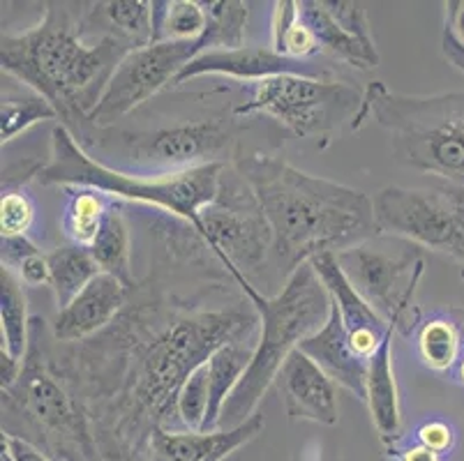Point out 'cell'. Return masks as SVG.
<instances>
[{"instance_id":"36","label":"cell","mask_w":464,"mask_h":461,"mask_svg":"<svg viewBox=\"0 0 464 461\" xmlns=\"http://www.w3.org/2000/svg\"><path fill=\"white\" fill-rule=\"evenodd\" d=\"M458 441V434H455V427L450 422L441 420V418H432V420H425L423 425L416 429V443L428 450L437 452V455H449L455 447Z\"/></svg>"},{"instance_id":"38","label":"cell","mask_w":464,"mask_h":461,"mask_svg":"<svg viewBox=\"0 0 464 461\" xmlns=\"http://www.w3.org/2000/svg\"><path fill=\"white\" fill-rule=\"evenodd\" d=\"M3 443H5L7 450H10L12 461H53L44 450L33 446L31 441H26V438L12 437V434H3Z\"/></svg>"},{"instance_id":"30","label":"cell","mask_w":464,"mask_h":461,"mask_svg":"<svg viewBox=\"0 0 464 461\" xmlns=\"http://www.w3.org/2000/svg\"><path fill=\"white\" fill-rule=\"evenodd\" d=\"M58 118L56 107L35 91H5L0 104V139L3 146L14 141L19 134L28 132L33 125Z\"/></svg>"},{"instance_id":"35","label":"cell","mask_w":464,"mask_h":461,"mask_svg":"<svg viewBox=\"0 0 464 461\" xmlns=\"http://www.w3.org/2000/svg\"><path fill=\"white\" fill-rule=\"evenodd\" d=\"M333 19L344 28L347 33L356 35L358 40L374 42L372 28H370L368 10L362 3H352V0H324Z\"/></svg>"},{"instance_id":"19","label":"cell","mask_w":464,"mask_h":461,"mask_svg":"<svg viewBox=\"0 0 464 461\" xmlns=\"http://www.w3.org/2000/svg\"><path fill=\"white\" fill-rule=\"evenodd\" d=\"M393 335L395 330L372 355L368 370V390H365V404L372 416L374 429L391 452L402 441V408H400V390L393 367Z\"/></svg>"},{"instance_id":"2","label":"cell","mask_w":464,"mask_h":461,"mask_svg":"<svg viewBox=\"0 0 464 461\" xmlns=\"http://www.w3.org/2000/svg\"><path fill=\"white\" fill-rule=\"evenodd\" d=\"M255 323V316L243 310L194 312L171 319L149 341L134 344L128 390L116 404V416L95 429L143 452L153 429H180L176 399L185 380L218 349L246 341Z\"/></svg>"},{"instance_id":"13","label":"cell","mask_w":464,"mask_h":461,"mask_svg":"<svg viewBox=\"0 0 464 461\" xmlns=\"http://www.w3.org/2000/svg\"><path fill=\"white\" fill-rule=\"evenodd\" d=\"M234 143V120L206 118L164 125L153 132L130 134L123 146L137 167L150 168V176H171L210 164H227L225 159Z\"/></svg>"},{"instance_id":"33","label":"cell","mask_w":464,"mask_h":461,"mask_svg":"<svg viewBox=\"0 0 464 461\" xmlns=\"http://www.w3.org/2000/svg\"><path fill=\"white\" fill-rule=\"evenodd\" d=\"M208 411V365L194 370L176 399V416H179L180 429L201 431Z\"/></svg>"},{"instance_id":"4","label":"cell","mask_w":464,"mask_h":461,"mask_svg":"<svg viewBox=\"0 0 464 461\" xmlns=\"http://www.w3.org/2000/svg\"><path fill=\"white\" fill-rule=\"evenodd\" d=\"M238 286L259 314L261 337L255 344L246 376L222 408L219 429H234L255 416L256 406L277 380L286 358L307 337L316 335L331 316V295L312 264L294 270L273 298L261 293L250 279H243Z\"/></svg>"},{"instance_id":"5","label":"cell","mask_w":464,"mask_h":461,"mask_svg":"<svg viewBox=\"0 0 464 461\" xmlns=\"http://www.w3.org/2000/svg\"><path fill=\"white\" fill-rule=\"evenodd\" d=\"M225 167L227 164H210L171 176L128 173L92 158L65 125H58L52 132V159L40 168V180L63 189L88 187L111 198L146 203L180 217L194 234L201 235V210L218 197Z\"/></svg>"},{"instance_id":"25","label":"cell","mask_w":464,"mask_h":461,"mask_svg":"<svg viewBox=\"0 0 464 461\" xmlns=\"http://www.w3.org/2000/svg\"><path fill=\"white\" fill-rule=\"evenodd\" d=\"M65 208H63V231L67 240L79 247H91L102 228L107 213L116 203V198L88 187H67Z\"/></svg>"},{"instance_id":"42","label":"cell","mask_w":464,"mask_h":461,"mask_svg":"<svg viewBox=\"0 0 464 461\" xmlns=\"http://www.w3.org/2000/svg\"><path fill=\"white\" fill-rule=\"evenodd\" d=\"M395 456L398 461H444V456L437 455V452L428 450V447L413 443V446H407L404 450H395Z\"/></svg>"},{"instance_id":"23","label":"cell","mask_w":464,"mask_h":461,"mask_svg":"<svg viewBox=\"0 0 464 461\" xmlns=\"http://www.w3.org/2000/svg\"><path fill=\"white\" fill-rule=\"evenodd\" d=\"M413 332L420 362L434 374L449 376L464 351V316L432 314L419 321Z\"/></svg>"},{"instance_id":"39","label":"cell","mask_w":464,"mask_h":461,"mask_svg":"<svg viewBox=\"0 0 464 461\" xmlns=\"http://www.w3.org/2000/svg\"><path fill=\"white\" fill-rule=\"evenodd\" d=\"M441 53H444L446 61H449L459 74H464V44L453 35V31H450L446 24L444 31H441Z\"/></svg>"},{"instance_id":"1","label":"cell","mask_w":464,"mask_h":461,"mask_svg":"<svg viewBox=\"0 0 464 461\" xmlns=\"http://www.w3.org/2000/svg\"><path fill=\"white\" fill-rule=\"evenodd\" d=\"M234 167L259 198L273 249L289 274L322 254L344 252L382 234L374 201L358 189L261 152L236 158Z\"/></svg>"},{"instance_id":"7","label":"cell","mask_w":464,"mask_h":461,"mask_svg":"<svg viewBox=\"0 0 464 461\" xmlns=\"http://www.w3.org/2000/svg\"><path fill=\"white\" fill-rule=\"evenodd\" d=\"M3 425L24 422L21 438L33 434L28 441L53 461H102L95 425L52 374L37 344L35 328H31V349L16 386L3 392Z\"/></svg>"},{"instance_id":"29","label":"cell","mask_w":464,"mask_h":461,"mask_svg":"<svg viewBox=\"0 0 464 461\" xmlns=\"http://www.w3.org/2000/svg\"><path fill=\"white\" fill-rule=\"evenodd\" d=\"M271 49L289 61H312L322 51L314 35L303 24L296 0H277L271 19Z\"/></svg>"},{"instance_id":"15","label":"cell","mask_w":464,"mask_h":461,"mask_svg":"<svg viewBox=\"0 0 464 461\" xmlns=\"http://www.w3.org/2000/svg\"><path fill=\"white\" fill-rule=\"evenodd\" d=\"M277 386L291 422L337 425V383L301 349L286 358L285 367L277 374Z\"/></svg>"},{"instance_id":"43","label":"cell","mask_w":464,"mask_h":461,"mask_svg":"<svg viewBox=\"0 0 464 461\" xmlns=\"http://www.w3.org/2000/svg\"><path fill=\"white\" fill-rule=\"evenodd\" d=\"M449 379L453 380V383H458V386L464 388V351H462V355H459L458 365H455L453 371L449 374Z\"/></svg>"},{"instance_id":"17","label":"cell","mask_w":464,"mask_h":461,"mask_svg":"<svg viewBox=\"0 0 464 461\" xmlns=\"http://www.w3.org/2000/svg\"><path fill=\"white\" fill-rule=\"evenodd\" d=\"M128 303V286L118 277L100 273L91 284L53 316L52 332L56 341H83L107 328Z\"/></svg>"},{"instance_id":"37","label":"cell","mask_w":464,"mask_h":461,"mask_svg":"<svg viewBox=\"0 0 464 461\" xmlns=\"http://www.w3.org/2000/svg\"><path fill=\"white\" fill-rule=\"evenodd\" d=\"M97 446H100V455L102 461H149L146 452L139 450V447L128 446L121 438L111 437L107 431H97Z\"/></svg>"},{"instance_id":"14","label":"cell","mask_w":464,"mask_h":461,"mask_svg":"<svg viewBox=\"0 0 464 461\" xmlns=\"http://www.w3.org/2000/svg\"><path fill=\"white\" fill-rule=\"evenodd\" d=\"M282 74L331 79V72L326 67L314 65L312 61H289V58L276 53L271 46H238V49H218L199 53L176 76L174 86L188 83L189 79H199V76H229L238 82L259 83L264 79Z\"/></svg>"},{"instance_id":"6","label":"cell","mask_w":464,"mask_h":461,"mask_svg":"<svg viewBox=\"0 0 464 461\" xmlns=\"http://www.w3.org/2000/svg\"><path fill=\"white\" fill-rule=\"evenodd\" d=\"M374 120L391 134L398 162L464 187V92L402 95L382 82L362 91L353 130Z\"/></svg>"},{"instance_id":"27","label":"cell","mask_w":464,"mask_h":461,"mask_svg":"<svg viewBox=\"0 0 464 461\" xmlns=\"http://www.w3.org/2000/svg\"><path fill=\"white\" fill-rule=\"evenodd\" d=\"M31 323L28 303L19 277L7 268L0 270V325H3V349L19 362L26 360L31 349Z\"/></svg>"},{"instance_id":"3","label":"cell","mask_w":464,"mask_h":461,"mask_svg":"<svg viewBox=\"0 0 464 461\" xmlns=\"http://www.w3.org/2000/svg\"><path fill=\"white\" fill-rule=\"evenodd\" d=\"M44 7V19L37 25L16 35L3 33V74L46 97L65 120L88 125L116 67L137 46L116 35H97L86 16H72L61 3Z\"/></svg>"},{"instance_id":"16","label":"cell","mask_w":464,"mask_h":461,"mask_svg":"<svg viewBox=\"0 0 464 461\" xmlns=\"http://www.w3.org/2000/svg\"><path fill=\"white\" fill-rule=\"evenodd\" d=\"M266 420L259 411L234 429L189 431V429H153L146 443L149 461H225L255 441L264 431Z\"/></svg>"},{"instance_id":"21","label":"cell","mask_w":464,"mask_h":461,"mask_svg":"<svg viewBox=\"0 0 464 461\" xmlns=\"http://www.w3.org/2000/svg\"><path fill=\"white\" fill-rule=\"evenodd\" d=\"M83 16L91 31L116 35L137 49L155 42L153 3L146 0H109L88 10Z\"/></svg>"},{"instance_id":"45","label":"cell","mask_w":464,"mask_h":461,"mask_svg":"<svg viewBox=\"0 0 464 461\" xmlns=\"http://www.w3.org/2000/svg\"><path fill=\"white\" fill-rule=\"evenodd\" d=\"M459 277H462V282H464V268H462V270H459Z\"/></svg>"},{"instance_id":"32","label":"cell","mask_w":464,"mask_h":461,"mask_svg":"<svg viewBox=\"0 0 464 461\" xmlns=\"http://www.w3.org/2000/svg\"><path fill=\"white\" fill-rule=\"evenodd\" d=\"M3 268L14 273L21 284H49V256H44L28 235L3 238Z\"/></svg>"},{"instance_id":"11","label":"cell","mask_w":464,"mask_h":461,"mask_svg":"<svg viewBox=\"0 0 464 461\" xmlns=\"http://www.w3.org/2000/svg\"><path fill=\"white\" fill-rule=\"evenodd\" d=\"M335 256L353 289L388 325L395 330L402 323H411V328L419 325L416 289L425 273V261L416 247L411 252L388 254L362 243Z\"/></svg>"},{"instance_id":"22","label":"cell","mask_w":464,"mask_h":461,"mask_svg":"<svg viewBox=\"0 0 464 461\" xmlns=\"http://www.w3.org/2000/svg\"><path fill=\"white\" fill-rule=\"evenodd\" d=\"M255 355V346L247 341H231L208 358V411L201 431H218L222 420V408L246 376Z\"/></svg>"},{"instance_id":"12","label":"cell","mask_w":464,"mask_h":461,"mask_svg":"<svg viewBox=\"0 0 464 461\" xmlns=\"http://www.w3.org/2000/svg\"><path fill=\"white\" fill-rule=\"evenodd\" d=\"M204 51L206 46L201 40L153 42L130 51L113 72L97 107L88 116V125L104 130L111 122L132 113L162 88L174 86L176 76Z\"/></svg>"},{"instance_id":"26","label":"cell","mask_w":464,"mask_h":461,"mask_svg":"<svg viewBox=\"0 0 464 461\" xmlns=\"http://www.w3.org/2000/svg\"><path fill=\"white\" fill-rule=\"evenodd\" d=\"M46 256H49V286L58 310L67 307L100 274L91 252L79 245H63Z\"/></svg>"},{"instance_id":"34","label":"cell","mask_w":464,"mask_h":461,"mask_svg":"<svg viewBox=\"0 0 464 461\" xmlns=\"http://www.w3.org/2000/svg\"><path fill=\"white\" fill-rule=\"evenodd\" d=\"M35 222V203L26 192L7 189L0 201V231L3 238H24Z\"/></svg>"},{"instance_id":"28","label":"cell","mask_w":464,"mask_h":461,"mask_svg":"<svg viewBox=\"0 0 464 461\" xmlns=\"http://www.w3.org/2000/svg\"><path fill=\"white\" fill-rule=\"evenodd\" d=\"M155 42L201 40L208 28V12L197 0H155Z\"/></svg>"},{"instance_id":"40","label":"cell","mask_w":464,"mask_h":461,"mask_svg":"<svg viewBox=\"0 0 464 461\" xmlns=\"http://www.w3.org/2000/svg\"><path fill=\"white\" fill-rule=\"evenodd\" d=\"M21 370H24V362L12 358L5 349H0V390H12L19 380Z\"/></svg>"},{"instance_id":"24","label":"cell","mask_w":464,"mask_h":461,"mask_svg":"<svg viewBox=\"0 0 464 461\" xmlns=\"http://www.w3.org/2000/svg\"><path fill=\"white\" fill-rule=\"evenodd\" d=\"M91 256L95 259L100 273L118 277L125 286H132V245H130V228L125 222L121 203H113L107 213L102 228L92 245L88 247Z\"/></svg>"},{"instance_id":"31","label":"cell","mask_w":464,"mask_h":461,"mask_svg":"<svg viewBox=\"0 0 464 461\" xmlns=\"http://www.w3.org/2000/svg\"><path fill=\"white\" fill-rule=\"evenodd\" d=\"M204 5L206 12H208V28L201 37L206 51L246 46L243 40H246V24L247 14H250L246 3H238V0H210Z\"/></svg>"},{"instance_id":"44","label":"cell","mask_w":464,"mask_h":461,"mask_svg":"<svg viewBox=\"0 0 464 461\" xmlns=\"http://www.w3.org/2000/svg\"><path fill=\"white\" fill-rule=\"evenodd\" d=\"M0 461H12L10 450H7V446L3 441H0Z\"/></svg>"},{"instance_id":"18","label":"cell","mask_w":464,"mask_h":461,"mask_svg":"<svg viewBox=\"0 0 464 461\" xmlns=\"http://www.w3.org/2000/svg\"><path fill=\"white\" fill-rule=\"evenodd\" d=\"M298 349L310 355L316 365L322 367L337 386L356 395L358 399L365 401V390H368V370L370 362L356 353L352 346L349 332L344 330L340 312L331 303V316L316 335L307 337Z\"/></svg>"},{"instance_id":"9","label":"cell","mask_w":464,"mask_h":461,"mask_svg":"<svg viewBox=\"0 0 464 461\" xmlns=\"http://www.w3.org/2000/svg\"><path fill=\"white\" fill-rule=\"evenodd\" d=\"M199 238L236 284L259 268L273 247L271 226L259 198L236 167H225L218 197L201 210Z\"/></svg>"},{"instance_id":"8","label":"cell","mask_w":464,"mask_h":461,"mask_svg":"<svg viewBox=\"0 0 464 461\" xmlns=\"http://www.w3.org/2000/svg\"><path fill=\"white\" fill-rule=\"evenodd\" d=\"M361 107L362 92L349 83L282 74L255 83L250 100L236 104L231 116H271L296 137L331 141L344 125L353 130Z\"/></svg>"},{"instance_id":"10","label":"cell","mask_w":464,"mask_h":461,"mask_svg":"<svg viewBox=\"0 0 464 461\" xmlns=\"http://www.w3.org/2000/svg\"><path fill=\"white\" fill-rule=\"evenodd\" d=\"M372 201L382 234L400 235L464 264V187L388 185Z\"/></svg>"},{"instance_id":"20","label":"cell","mask_w":464,"mask_h":461,"mask_svg":"<svg viewBox=\"0 0 464 461\" xmlns=\"http://www.w3.org/2000/svg\"><path fill=\"white\" fill-rule=\"evenodd\" d=\"M298 14L314 35L316 46H319L322 53L349 67H356L361 72H370L379 65L377 42L358 40L356 35L344 31L333 19L324 0H301L298 3Z\"/></svg>"},{"instance_id":"41","label":"cell","mask_w":464,"mask_h":461,"mask_svg":"<svg viewBox=\"0 0 464 461\" xmlns=\"http://www.w3.org/2000/svg\"><path fill=\"white\" fill-rule=\"evenodd\" d=\"M444 7H446L444 24L449 25L450 31H453V35L464 44V0H450V3H446Z\"/></svg>"}]
</instances>
